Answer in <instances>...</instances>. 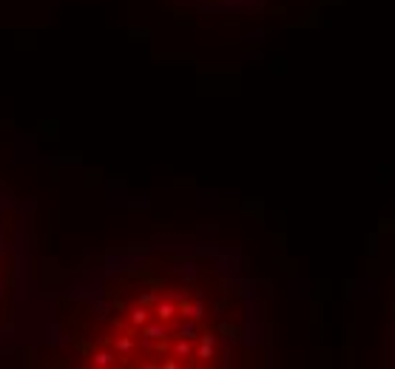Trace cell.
Returning a JSON list of instances; mask_svg holds the SVG:
<instances>
[{"label":"cell","mask_w":395,"mask_h":369,"mask_svg":"<svg viewBox=\"0 0 395 369\" xmlns=\"http://www.w3.org/2000/svg\"><path fill=\"white\" fill-rule=\"evenodd\" d=\"M35 358L83 369H228L267 355L250 267L222 244H145L106 256L52 296ZM26 318V321H29Z\"/></svg>","instance_id":"cell-1"},{"label":"cell","mask_w":395,"mask_h":369,"mask_svg":"<svg viewBox=\"0 0 395 369\" xmlns=\"http://www.w3.org/2000/svg\"><path fill=\"white\" fill-rule=\"evenodd\" d=\"M26 318V233L18 204L0 190V352L23 338Z\"/></svg>","instance_id":"cell-2"},{"label":"cell","mask_w":395,"mask_h":369,"mask_svg":"<svg viewBox=\"0 0 395 369\" xmlns=\"http://www.w3.org/2000/svg\"><path fill=\"white\" fill-rule=\"evenodd\" d=\"M188 3L205 9H247V6H259L262 0H188Z\"/></svg>","instance_id":"cell-3"},{"label":"cell","mask_w":395,"mask_h":369,"mask_svg":"<svg viewBox=\"0 0 395 369\" xmlns=\"http://www.w3.org/2000/svg\"><path fill=\"white\" fill-rule=\"evenodd\" d=\"M392 358H395V326H392Z\"/></svg>","instance_id":"cell-4"}]
</instances>
